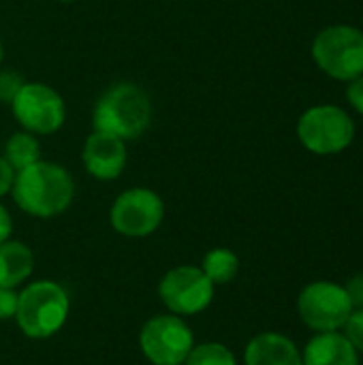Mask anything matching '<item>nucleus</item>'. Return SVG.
Returning a JSON list of instances; mask_svg holds the SVG:
<instances>
[{
	"mask_svg": "<svg viewBox=\"0 0 363 365\" xmlns=\"http://www.w3.org/2000/svg\"><path fill=\"white\" fill-rule=\"evenodd\" d=\"M11 197L15 205L32 218H56L71 207L75 180L66 167L41 158L15 171Z\"/></svg>",
	"mask_w": 363,
	"mask_h": 365,
	"instance_id": "nucleus-1",
	"label": "nucleus"
},
{
	"mask_svg": "<svg viewBox=\"0 0 363 365\" xmlns=\"http://www.w3.org/2000/svg\"><path fill=\"white\" fill-rule=\"evenodd\" d=\"M154 118V105L148 90L135 81L111 83L92 109V128L135 141L148 133Z\"/></svg>",
	"mask_w": 363,
	"mask_h": 365,
	"instance_id": "nucleus-2",
	"label": "nucleus"
},
{
	"mask_svg": "<svg viewBox=\"0 0 363 365\" xmlns=\"http://www.w3.org/2000/svg\"><path fill=\"white\" fill-rule=\"evenodd\" d=\"M71 312L66 289L53 280H34L19 291L15 323L30 340H47L56 336Z\"/></svg>",
	"mask_w": 363,
	"mask_h": 365,
	"instance_id": "nucleus-3",
	"label": "nucleus"
},
{
	"mask_svg": "<svg viewBox=\"0 0 363 365\" xmlns=\"http://www.w3.org/2000/svg\"><path fill=\"white\" fill-rule=\"evenodd\" d=\"M9 107L19 128L36 137L53 135L66 122V103L62 94L43 81H24Z\"/></svg>",
	"mask_w": 363,
	"mask_h": 365,
	"instance_id": "nucleus-4",
	"label": "nucleus"
},
{
	"mask_svg": "<svg viewBox=\"0 0 363 365\" xmlns=\"http://www.w3.org/2000/svg\"><path fill=\"white\" fill-rule=\"evenodd\" d=\"M297 139L312 154H340L355 139V122L336 105H317L297 120Z\"/></svg>",
	"mask_w": 363,
	"mask_h": 365,
	"instance_id": "nucleus-5",
	"label": "nucleus"
},
{
	"mask_svg": "<svg viewBox=\"0 0 363 365\" xmlns=\"http://www.w3.org/2000/svg\"><path fill=\"white\" fill-rule=\"evenodd\" d=\"M317 66L334 79L351 81L363 75V32L353 26H329L312 41Z\"/></svg>",
	"mask_w": 363,
	"mask_h": 365,
	"instance_id": "nucleus-6",
	"label": "nucleus"
},
{
	"mask_svg": "<svg viewBox=\"0 0 363 365\" xmlns=\"http://www.w3.org/2000/svg\"><path fill=\"white\" fill-rule=\"evenodd\" d=\"M165 220V201L163 197L145 186H133L122 190L109 210L111 229L131 240L150 237L160 229Z\"/></svg>",
	"mask_w": 363,
	"mask_h": 365,
	"instance_id": "nucleus-7",
	"label": "nucleus"
},
{
	"mask_svg": "<svg viewBox=\"0 0 363 365\" xmlns=\"http://www.w3.org/2000/svg\"><path fill=\"white\" fill-rule=\"evenodd\" d=\"M193 346V329L171 312L148 319L139 331V349L152 365H184Z\"/></svg>",
	"mask_w": 363,
	"mask_h": 365,
	"instance_id": "nucleus-8",
	"label": "nucleus"
},
{
	"mask_svg": "<svg viewBox=\"0 0 363 365\" xmlns=\"http://www.w3.org/2000/svg\"><path fill=\"white\" fill-rule=\"evenodd\" d=\"M214 284L197 265H178L158 282L163 306L178 317H195L208 310L214 299Z\"/></svg>",
	"mask_w": 363,
	"mask_h": 365,
	"instance_id": "nucleus-9",
	"label": "nucleus"
},
{
	"mask_svg": "<svg viewBox=\"0 0 363 365\" xmlns=\"http://www.w3.org/2000/svg\"><path fill=\"white\" fill-rule=\"evenodd\" d=\"M297 312L300 319L312 331H338L347 323L353 312V304L344 291L327 280L310 282L297 297Z\"/></svg>",
	"mask_w": 363,
	"mask_h": 365,
	"instance_id": "nucleus-10",
	"label": "nucleus"
},
{
	"mask_svg": "<svg viewBox=\"0 0 363 365\" xmlns=\"http://www.w3.org/2000/svg\"><path fill=\"white\" fill-rule=\"evenodd\" d=\"M128 163L126 141L116 135L94 130L86 137L81 145V165L88 175L98 182H113L118 180Z\"/></svg>",
	"mask_w": 363,
	"mask_h": 365,
	"instance_id": "nucleus-11",
	"label": "nucleus"
},
{
	"mask_svg": "<svg viewBox=\"0 0 363 365\" xmlns=\"http://www.w3.org/2000/svg\"><path fill=\"white\" fill-rule=\"evenodd\" d=\"M244 365H304L302 353L295 342L276 331H263L255 336L246 351Z\"/></svg>",
	"mask_w": 363,
	"mask_h": 365,
	"instance_id": "nucleus-12",
	"label": "nucleus"
},
{
	"mask_svg": "<svg viewBox=\"0 0 363 365\" xmlns=\"http://www.w3.org/2000/svg\"><path fill=\"white\" fill-rule=\"evenodd\" d=\"M304 365H357V351L338 331L317 334L302 353Z\"/></svg>",
	"mask_w": 363,
	"mask_h": 365,
	"instance_id": "nucleus-13",
	"label": "nucleus"
},
{
	"mask_svg": "<svg viewBox=\"0 0 363 365\" xmlns=\"http://www.w3.org/2000/svg\"><path fill=\"white\" fill-rule=\"evenodd\" d=\"M34 272V252L19 240L0 244V287L19 289Z\"/></svg>",
	"mask_w": 363,
	"mask_h": 365,
	"instance_id": "nucleus-14",
	"label": "nucleus"
},
{
	"mask_svg": "<svg viewBox=\"0 0 363 365\" xmlns=\"http://www.w3.org/2000/svg\"><path fill=\"white\" fill-rule=\"evenodd\" d=\"M2 156L13 167V171H21L28 165L41 160V141L36 135L19 128L4 141Z\"/></svg>",
	"mask_w": 363,
	"mask_h": 365,
	"instance_id": "nucleus-15",
	"label": "nucleus"
},
{
	"mask_svg": "<svg viewBox=\"0 0 363 365\" xmlns=\"http://www.w3.org/2000/svg\"><path fill=\"white\" fill-rule=\"evenodd\" d=\"M199 267L212 280L214 287L229 284L237 276V272H240V259L229 248H212L210 252H205V257H203Z\"/></svg>",
	"mask_w": 363,
	"mask_h": 365,
	"instance_id": "nucleus-16",
	"label": "nucleus"
},
{
	"mask_svg": "<svg viewBox=\"0 0 363 365\" xmlns=\"http://www.w3.org/2000/svg\"><path fill=\"white\" fill-rule=\"evenodd\" d=\"M184 365H237V359L229 346L220 342H203L190 349Z\"/></svg>",
	"mask_w": 363,
	"mask_h": 365,
	"instance_id": "nucleus-17",
	"label": "nucleus"
},
{
	"mask_svg": "<svg viewBox=\"0 0 363 365\" xmlns=\"http://www.w3.org/2000/svg\"><path fill=\"white\" fill-rule=\"evenodd\" d=\"M24 77L17 71L11 68H2L0 66V103L2 105H11V101L15 98V94L19 92V88L24 86Z\"/></svg>",
	"mask_w": 363,
	"mask_h": 365,
	"instance_id": "nucleus-18",
	"label": "nucleus"
},
{
	"mask_svg": "<svg viewBox=\"0 0 363 365\" xmlns=\"http://www.w3.org/2000/svg\"><path fill=\"white\" fill-rule=\"evenodd\" d=\"M342 329H344V338L353 344V349L357 353H363V308H357L351 312V317L347 319Z\"/></svg>",
	"mask_w": 363,
	"mask_h": 365,
	"instance_id": "nucleus-19",
	"label": "nucleus"
},
{
	"mask_svg": "<svg viewBox=\"0 0 363 365\" xmlns=\"http://www.w3.org/2000/svg\"><path fill=\"white\" fill-rule=\"evenodd\" d=\"M17 304H19V291H17V289L0 287V321H11V319H15Z\"/></svg>",
	"mask_w": 363,
	"mask_h": 365,
	"instance_id": "nucleus-20",
	"label": "nucleus"
},
{
	"mask_svg": "<svg viewBox=\"0 0 363 365\" xmlns=\"http://www.w3.org/2000/svg\"><path fill=\"white\" fill-rule=\"evenodd\" d=\"M347 98H349V103L353 105V109L359 111L363 115V75H359V77H355V79L349 81Z\"/></svg>",
	"mask_w": 363,
	"mask_h": 365,
	"instance_id": "nucleus-21",
	"label": "nucleus"
},
{
	"mask_svg": "<svg viewBox=\"0 0 363 365\" xmlns=\"http://www.w3.org/2000/svg\"><path fill=\"white\" fill-rule=\"evenodd\" d=\"M344 291H347V295H349L353 308H363V274L353 276V278L347 282Z\"/></svg>",
	"mask_w": 363,
	"mask_h": 365,
	"instance_id": "nucleus-22",
	"label": "nucleus"
},
{
	"mask_svg": "<svg viewBox=\"0 0 363 365\" xmlns=\"http://www.w3.org/2000/svg\"><path fill=\"white\" fill-rule=\"evenodd\" d=\"M13 180H15V171H13V167L4 160V156L0 154V199L6 197V195H11Z\"/></svg>",
	"mask_w": 363,
	"mask_h": 365,
	"instance_id": "nucleus-23",
	"label": "nucleus"
},
{
	"mask_svg": "<svg viewBox=\"0 0 363 365\" xmlns=\"http://www.w3.org/2000/svg\"><path fill=\"white\" fill-rule=\"evenodd\" d=\"M11 233H13V218L0 201V244L11 240Z\"/></svg>",
	"mask_w": 363,
	"mask_h": 365,
	"instance_id": "nucleus-24",
	"label": "nucleus"
},
{
	"mask_svg": "<svg viewBox=\"0 0 363 365\" xmlns=\"http://www.w3.org/2000/svg\"><path fill=\"white\" fill-rule=\"evenodd\" d=\"M2 60H4V45H2V38H0V66H2Z\"/></svg>",
	"mask_w": 363,
	"mask_h": 365,
	"instance_id": "nucleus-25",
	"label": "nucleus"
},
{
	"mask_svg": "<svg viewBox=\"0 0 363 365\" xmlns=\"http://www.w3.org/2000/svg\"><path fill=\"white\" fill-rule=\"evenodd\" d=\"M56 2H62V4H71V2H79V0H56Z\"/></svg>",
	"mask_w": 363,
	"mask_h": 365,
	"instance_id": "nucleus-26",
	"label": "nucleus"
}]
</instances>
